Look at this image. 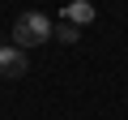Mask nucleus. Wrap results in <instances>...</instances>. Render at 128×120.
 Here are the masks:
<instances>
[{
	"label": "nucleus",
	"instance_id": "nucleus-4",
	"mask_svg": "<svg viewBox=\"0 0 128 120\" xmlns=\"http://www.w3.org/2000/svg\"><path fill=\"white\" fill-rule=\"evenodd\" d=\"M56 39H60V43H77V39H81V26H73V22H60V26H56Z\"/></svg>",
	"mask_w": 128,
	"mask_h": 120
},
{
	"label": "nucleus",
	"instance_id": "nucleus-1",
	"mask_svg": "<svg viewBox=\"0 0 128 120\" xmlns=\"http://www.w3.org/2000/svg\"><path fill=\"white\" fill-rule=\"evenodd\" d=\"M47 39H56V26H51V17L47 13H22L17 22H13V43L22 47V51H34V47H43Z\"/></svg>",
	"mask_w": 128,
	"mask_h": 120
},
{
	"label": "nucleus",
	"instance_id": "nucleus-2",
	"mask_svg": "<svg viewBox=\"0 0 128 120\" xmlns=\"http://www.w3.org/2000/svg\"><path fill=\"white\" fill-rule=\"evenodd\" d=\"M26 69H30V56L17 43L0 47V82H17V77H26Z\"/></svg>",
	"mask_w": 128,
	"mask_h": 120
},
{
	"label": "nucleus",
	"instance_id": "nucleus-3",
	"mask_svg": "<svg viewBox=\"0 0 128 120\" xmlns=\"http://www.w3.org/2000/svg\"><path fill=\"white\" fill-rule=\"evenodd\" d=\"M60 17H64V22H73V26H90L98 13H94V5H90V0H73V5L64 9Z\"/></svg>",
	"mask_w": 128,
	"mask_h": 120
}]
</instances>
